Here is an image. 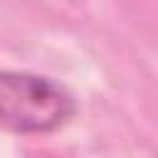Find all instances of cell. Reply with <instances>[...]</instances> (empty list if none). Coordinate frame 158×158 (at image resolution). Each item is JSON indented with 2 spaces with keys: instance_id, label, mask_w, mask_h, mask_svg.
Listing matches in <instances>:
<instances>
[{
  "instance_id": "cell-1",
  "label": "cell",
  "mask_w": 158,
  "mask_h": 158,
  "mask_svg": "<svg viewBox=\"0 0 158 158\" xmlns=\"http://www.w3.org/2000/svg\"><path fill=\"white\" fill-rule=\"evenodd\" d=\"M77 114V101L59 81L0 69V131L42 136L67 126Z\"/></svg>"
}]
</instances>
